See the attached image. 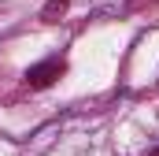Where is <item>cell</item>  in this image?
<instances>
[{
	"instance_id": "obj_2",
	"label": "cell",
	"mask_w": 159,
	"mask_h": 156,
	"mask_svg": "<svg viewBox=\"0 0 159 156\" xmlns=\"http://www.w3.org/2000/svg\"><path fill=\"white\" fill-rule=\"evenodd\" d=\"M63 7H67V4H63V0H52V4H48V7H44V15H48V19H52V15H63Z\"/></svg>"
},
{
	"instance_id": "obj_3",
	"label": "cell",
	"mask_w": 159,
	"mask_h": 156,
	"mask_svg": "<svg viewBox=\"0 0 159 156\" xmlns=\"http://www.w3.org/2000/svg\"><path fill=\"white\" fill-rule=\"evenodd\" d=\"M152 156H159V149H156V153H152Z\"/></svg>"
},
{
	"instance_id": "obj_1",
	"label": "cell",
	"mask_w": 159,
	"mask_h": 156,
	"mask_svg": "<svg viewBox=\"0 0 159 156\" xmlns=\"http://www.w3.org/2000/svg\"><path fill=\"white\" fill-rule=\"evenodd\" d=\"M59 71H63V63H59V60H44V63H37V67H30L26 82H30L34 89H41V85H48L52 78H59Z\"/></svg>"
}]
</instances>
